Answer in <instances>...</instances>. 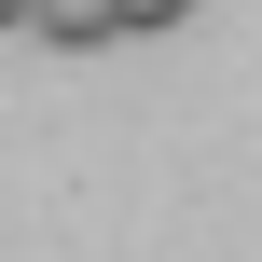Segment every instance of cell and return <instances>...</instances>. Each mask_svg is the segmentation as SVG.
Instances as JSON below:
<instances>
[{
  "mask_svg": "<svg viewBox=\"0 0 262 262\" xmlns=\"http://www.w3.org/2000/svg\"><path fill=\"white\" fill-rule=\"evenodd\" d=\"M28 28L83 55V41H124V0H28Z\"/></svg>",
  "mask_w": 262,
  "mask_h": 262,
  "instance_id": "1",
  "label": "cell"
},
{
  "mask_svg": "<svg viewBox=\"0 0 262 262\" xmlns=\"http://www.w3.org/2000/svg\"><path fill=\"white\" fill-rule=\"evenodd\" d=\"M180 14H193V0H124V28H180Z\"/></svg>",
  "mask_w": 262,
  "mask_h": 262,
  "instance_id": "2",
  "label": "cell"
}]
</instances>
